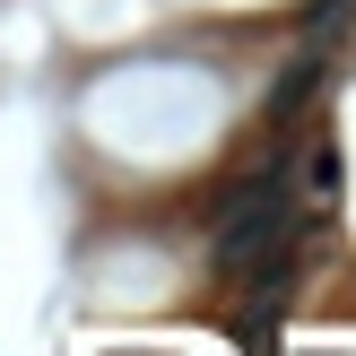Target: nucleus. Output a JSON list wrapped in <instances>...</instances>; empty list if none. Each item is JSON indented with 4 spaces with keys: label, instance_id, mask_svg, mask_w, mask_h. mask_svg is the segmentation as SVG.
Segmentation results:
<instances>
[{
    "label": "nucleus",
    "instance_id": "obj_2",
    "mask_svg": "<svg viewBox=\"0 0 356 356\" xmlns=\"http://www.w3.org/2000/svg\"><path fill=\"white\" fill-rule=\"evenodd\" d=\"M313 200H339V148H313Z\"/></svg>",
    "mask_w": 356,
    "mask_h": 356
},
{
    "label": "nucleus",
    "instance_id": "obj_1",
    "mask_svg": "<svg viewBox=\"0 0 356 356\" xmlns=\"http://www.w3.org/2000/svg\"><path fill=\"white\" fill-rule=\"evenodd\" d=\"M278 252H296V191H287V165L252 174V183L226 200L218 235H209V270H218V278H243V270H261V261H278Z\"/></svg>",
    "mask_w": 356,
    "mask_h": 356
}]
</instances>
